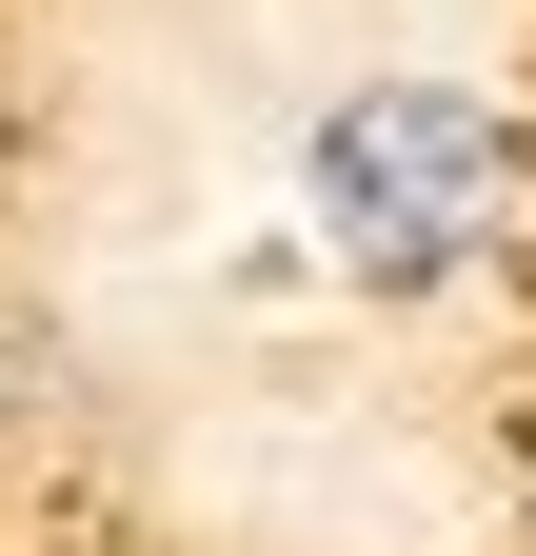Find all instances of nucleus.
Returning a JSON list of instances; mask_svg holds the SVG:
<instances>
[{
    "instance_id": "obj_1",
    "label": "nucleus",
    "mask_w": 536,
    "mask_h": 556,
    "mask_svg": "<svg viewBox=\"0 0 536 556\" xmlns=\"http://www.w3.org/2000/svg\"><path fill=\"white\" fill-rule=\"evenodd\" d=\"M318 239H339V278H378V299H437L457 258L497 239V119L457 100V80H358L339 119H318Z\"/></svg>"
},
{
    "instance_id": "obj_2",
    "label": "nucleus",
    "mask_w": 536,
    "mask_h": 556,
    "mask_svg": "<svg viewBox=\"0 0 536 556\" xmlns=\"http://www.w3.org/2000/svg\"><path fill=\"white\" fill-rule=\"evenodd\" d=\"M21 397H40V338H21V318H0V417H21Z\"/></svg>"
}]
</instances>
